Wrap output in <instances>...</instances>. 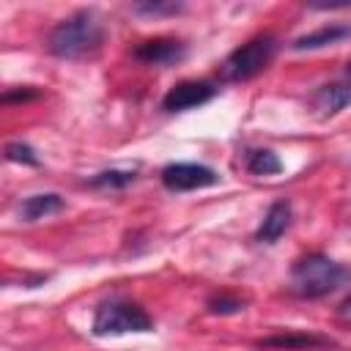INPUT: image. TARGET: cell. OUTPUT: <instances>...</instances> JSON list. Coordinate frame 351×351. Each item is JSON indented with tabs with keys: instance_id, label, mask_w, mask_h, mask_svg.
<instances>
[{
	"instance_id": "cell-1",
	"label": "cell",
	"mask_w": 351,
	"mask_h": 351,
	"mask_svg": "<svg viewBox=\"0 0 351 351\" xmlns=\"http://www.w3.org/2000/svg\"><path fill=\"white\" fill-rule=\"evenodd\" d=\"M104 44V25L96 11L82 8L58 22L47 36V49L63 60H82L101 49Z\"/></svg>"
},
{
	"instance_id": "cell-2",
	"label": "cell",
	"mask_w": 351,
	"mask_h": 351,
	"mask_svg": "<svg viewBox=\"0 0 351 351\" xmlns=\"http://www.w3.org/2000/svg\"><path fill=\"white\" fill-rule=\"evenodd\" d=\"M346 280H351V271L343 263H337L321 252H310V255L299 258L291 269V288L302 299L326 296V293L337 291Z\"/></svg>"
},
{
	"instance_id": "cell-3",
	"label": "cell",
	"mask_w": 351,
	"mask_h": 351,
	"mask_svg": "<svg viewBox=\"0 0 351 351\" xmlns=\"http://www.w3.org/2000/svg\"><path fill=\"white\" fill-rule=\"evenodd\" d=\"M277 55V38L271 33H263V36H255L250 38L247 44L236 47L225 63H222V77L230 80V82H244V80H252L255 74H261L271 58Z\"/></svg>"
},
{
	"instance_id": "cell-4",
	"label": "cell",
	"mask_w": 351,
	"mask_h": 351,
	"mask_svg": "<svg viewBox=\"0 0 351 351\" xmlns=\"http://www.w3.org/2000/svg\"><path fill=\"white\" fill-rule=\"evenodd\" d=\"M154 321L151 315L134 304V302H123V299H112L96 307L93 315V335L107 337V335H126V332H151Z\"/></svg>"
},
{
	"instance_id": "cell-5",
	"label": "cell",
	"mask_w": 351,
	"mask_h": 351,
	"mask_svg": "<svg viewBox=\"0 0 351 351\" xmlns=\"http://www.w3.org/2000/svg\"><path fill=\"white\" fill-rule=\"evenodd\" d=\"M219 181V176L206 167V165H195V162H173L162 170V184L170 192H189V189H203V186H214Z\"/></svg>"
},
{
	"instance_id": "cell-6",
	"label": "cell",
	"mask_w": 351,
	"mask_h": 351,
	"mask_svg": "<svg viewBox=\"0 0 351 351\" xmlns=\"http://www.w3.org/2000/svg\"><path fill=\"white\" fill-rule=\"evenodd\" d=\"M219 93L217 85L206 82V80H184L178 85H173L165 99H162V110L165 112H184V110H192L197 104H206L211 101L214 96Z\"/></svg>"
},
{
	"instance_id": "cell-7",
	"label": "cell",
	"mask_w": 351,
	"mask_h": 351,
	"mask_svg": "<svg viewBox=\"0 0 351 351\" xmlns=\"http://www.w3.org/2000/svg\"><path fill=\"white\" fill-rule=\"evenodd\" d=\"M132 58L145 66H176L186 58V47L176 38H148L132 49Z\"/></svg>"
},
{
	"instance_id": "cell-8",
	"label": "cell",
	"mask_w": 351,
	"mask_h": 351,
	"mask_svg": "<svg viewBox=\"0 0 351 351\" xmlns=\"http://www.w3.org/2000/svg\"><path fill=\"white\" fill-rule=\"evenodd\" d=\"M258 346L266 351H318V348H329L335 343L329 337L313 335V332H280V335L261 337Z\"/></svg>"
},
{
	"instance_id": "cell-9",
	"label": "cell",
	"mask_w": 351,
	"mask_h": 351,
	"mask_svg": "<svg viewBox=\"0 0 351 351\" xmlns=\"http://www.w3.org/2000/svg\"><path fill=\"white\" fill-rule=\"evenodd\" d=\"M348 104H351V80L321 85V88L313 93V110H315L321 118H332V115H337L340 110H346Z\"/></svg>"
},
{
	"instance_id": "cell-10",
	"label": "cell",
	"mask_w": 351,
	"mask_h": 351,
	"mask_svg": "<svg viewBox=\"0 0 351 351\" xmlns=\"http://www.w3.org/2000/svg\"><path fill=\"white\" fill-rule=\"evenodd\" d=\"M291 225V203L288 200H277L269 206V211L263 214L258 230H255V241L261 244H274Z\"/></svg>"
},
{
	"instance_id": "cell-11",
	"label": "cell",
	"mask_w": 351,
	"mask_h": 351,
	"mask_svg": "<svg viewBox=\"0 0 351 351\" xmlns=\"http://www.w3.org/2000/svg\"><path fill=\"white\" fill-rule=\"evenodd\" d=\"M343 38H351V25H340V22H329L313 33H304L299 38H293V49H321V47H329V44H337Z\"/></svg>"
},
{
	"instance_id": "cell-12",
	"label": "cell",
	"mask_w": 351,
	"mask_h": 351,
	"mask_svg": "<svg viewBox=\"0 0 351 351\" xmlns=\"http://www.w3.org/2000/svg\"><path fill=\"white\" fill-rule=\"evenodd\" d=\"M63 206H66V200H63L58 192H41V195L25 197L22 206H19V214H22L25 222H36V219H41V217H49V214L60 211Z\"/></svg>"
},
{
	"instance_id": "cell-13",
	"label": "cell",
	"mask_w": 351,
	"mask_h": 351,
	"mask_svg": "<svg viewBox=\"0 0 351 351\" xmlns=\"http://www.w3.org/2000/svg\"><path fill=\"white\" fill-rule=\"evenodd\" d=\"M244 165L252 176H277L282 170L280 156L269 148H250L247 156H244Z\"/></svg>"
},
{
	"instance_id": "cell-14",
	"label": "cell",
	"mask_w": 351,
	"mask_h": 351,
	"mask_svg": "<svg viewBox=\"0 0 351 351\" xmlns=\"http://www.w3.org/2000/svg\"><path fill=\"white\" fill-rule=\"evenodd\" d=\"M137 181V170H101L88 178L93 189H123Z\"/></svg>"
},
{
	"instance_id": "cell-15",
	"label": "cell",
	"mask_w": 351,
	"mask_h": 351,
	"mask_svg": "<svg viewBox=\"0 0 351 351\" xmlns=\"http://www.w3.org/2000/svg\"><path fill=\"white\" fill-rule=\"evenodd\" d=\"M208 313L211 315H233V313H241L244 310V299L239 296H230V293H217L206 302Z\"/></svg>"
},
{
	"instance_id": "cell-16",
	"label": "cell",
	"mask_w": 351,
	"mask_h": 351,
	"mask_svg": "<svg viewBox=\"0 0 351 351\" xmlns=\"http://www.w3.org/2000/svg\"><path fill=\"white\" fill-rule=\"evenodd\" d=\"M134 14H145V16H173L178 11H184V3L167 0V3H134L132 5Z\"/></svg>"
},
{
	"instance_id": "cell-17",
	"label": "cell",
	"mask_w": 351,
	"mask_h": 351,
	"mask_svg": "<svg viewBox=\"0 0 351 351\" xmlns=\"http://www.w3.org/2000/svg\"><path fill=\"white\" fill-rule=\"evenodd\" d=\"M5 159L8 162H22V165H30V167L38 165V156L27 143H8L5 145Z\"/></svg>"
},
{
	"instance_id": "cell-18",
	"label": "cell",
	"mask_w": 351,
	"mask_h": 351,
	"mask_svg": "<svg viewBox=\"0 0 351 351\" xmlns=\"http://www.w3.org/2000/svg\"><path fill=\"white\" fill-rule=\"evenodd\" d=\"M33 99H38V90L36 88H30V85H22V88H8L3 96H0V101L3 104H14V101H33Z\"/></svg>"
},
{
	"instance_id": "cell-19",
	"label": "cell",
	"mask_w": 351,
	"mask_h": 351,
	"mask_svg": "<svg viewBox=\"0 0 351 351\" xmlns=\"http://www.w3.org/2000/svg\"><path fill=\"white\" fill-rule=\"evenodd\" d=\"M337 318H340L343 324H351V293L337 304Z\"/></svg>"
},
{
	"instance_id": "cell-20",
	"label": "cell",
	"mask_w": 351,
	"mask_h": 351,
	"mask_svg": "<svg viewBox=\"0 0 351 351\" xmlns=\"http://www.w3.org/2000/svg\"><path fill=\"white\" fill-rule=\"evenodd\" d=\"M346 74H348V80H351V60H348V66H346Z\"/></svg>"
}]
</instances>
